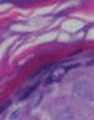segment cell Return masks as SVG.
Listing matches in <instances>:
<instances>
[{
    "instance_id": "1",
    "label": "cell",
    "mask_w": 94,
    "mask_h": 120,
    "mask_svg": "<svg viewBox=\"0 0 94 120\" xmlns=\"http://www.w3.org/2000/svg\"><path fill=\"white\" fill-rule=\"evenodd\" d=\"M93 86L89 82H78L73 87V96L75 99L85 100L93 96Z\"/></svg>"
},
{
    "instance_id": "2",
    "label": "cell",
    "mask_w": 94,
    "mask_h": 120,
    "mask_svg": "<svg viewBox=\"0 0 94 120\" xmlns=\"http://www.w3.org/2000/svg\"><path fill=\"white\" fill-rule=\"evenodd\" d=\"M67 72H68V67H58V68L51 71V73L47 79L45 83L48 85V83H53V82H57V81H60L67 75Z\"/></svg>"
},
{
    "instance_id": "3",
    "label": "cell",
    "mask_w": 94,
    "mask_h": 120,
    "mask_svg": "<svg viewBox=\"0 0 94 120\" xmlns=\"http://www.w3.org/2000/svg\"><path fill=\"white\" fill-rule=\"evenodd\" d=\"M33 90H34V86H31V87H27V89L20 90V91H19V94H18V99H20V100L27 99L28 96H30V95H31Z\"/></svg>"
},
{
    "instance_id": "6",
    "label": "cell",
    "mask_w": 94,
    "mask_h": 120,
    "mask_svg": "<svg viewBox=\"0 0 94 120\" xmlns=\"http://www.w3.org/2000/svg\"><path fill=\"white\" fill-rule=\"evenodd\" d=\"M20 116H21V110H20V109H18V110H15V111L10 115L9 120H18L19 118H20Z\"/></svg>"
},
{
    "instance_id": "5",
    "label": "cell",
    "mask_w": 94,
    "mask_h": 120,
    "mask_svg": "<svg viewBox=\"0 0 94 120\" xmlns=\"http://www.w3.org/2000/svg\"><path fill=\"white\" fill-rule=\"evenodd\" d=\"M57 120H74V118L69 110H64L57 116Z\"/></svg>"
},
{
    "instance_id": "7",
    "label": "cell",
    "mask_w": 94,
    "mask_h": 120,
    "mask_svg": "<svg viewBox=\"0 0 94 120\" xmlns=\"http://www.w3.org/2000/svg\"><path fill=\"white\" fill-rule=\"evenodd\" d=\"M9 105H10V101H6V102H4V105L1 106V111L5 109V106H9Z\"/></svg>"
},
{
    "instance_id": "4",
    "label": "cell",
    "mask_w": 94,
    "mask_h": 120,
    "mask_svg": "<svg viewBox=\"0 0 94 120\" xmlns=\"http://www.w3.org/2000/svg\"><path fill=\"white\" fill-rule=\"evenodd\" d=\"M40 99H41V94L40 92H37L35 95L30 99V101H29V105H30L31 109L37 108V106L39 105V102H40Z\"/></svg>"
}]
</instances>
